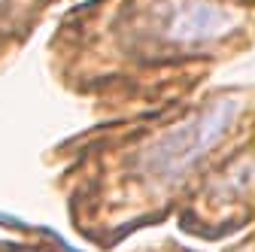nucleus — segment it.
<instances>
[{
    "label": "nucleus",
    "mask_w": 255,
    "mask_h": 252,
    "mask_svg": "<svg viewBox=\"0 0 255 252\" xmlns=\"http://www.w3.org/2000/svg\"><path fill=\"white\" fill-rule=\"evenodd\" d=\"M243 110V101L234 94H222L210 104L188 113L182 122L158 131L152 140H146L137 152L128 176L134 179V219L131 231L143 228L152 219H161V207L170 195L201 167V161L228 137V131L237 125V116Z\"/></svg>",
    "instance_id": "f257e3e1"
},
{
    "label": "nucleus",
    "mask_w": 255,
    "mask_h": 252,
    "mask_svg": "<svg viewBox=\"0 0 255 252\" xmlns=\"http://www.w3.org/2000/svg\"><path fill=\"white\" fill-rule=\"evenodd\" d=\"M237 6L222 0H158L149 12L152 37L176 52H201L228 40L240 27Z\"/></svg>",
    "instance_id": "f03ea898"
},
{
    "label": "nucleus",
    "mask_w": 255,
    "mask_h": 252,
    "mask_svg": "<svg viewBox=\"0 0 255 252\" xmlns=\"http://www.w3.org/2000/svg\"><path fill=\"white\" fill-rule=\"evenodd\" d=\"M0 252H76L61 237L0 216Z\"/></svg>",
    "instance_id": "7ed1b4c3"
},
{
    "label": "nucleus",
    "mask_w": 255,
    "mask_h": 252,
    "mask_svg": "<svg viewBox=\"0 0 255 252\" xmlns=\"http://www.w3.org/2000/svg\"><path fill=\"white\" fill-rule=\"evenodd\" d=\"M0 6H3V0H0Z\"/></svg>",
    "instance_id": "20e7f679"
}]
</instances>
